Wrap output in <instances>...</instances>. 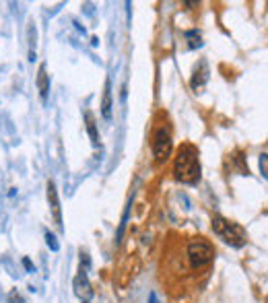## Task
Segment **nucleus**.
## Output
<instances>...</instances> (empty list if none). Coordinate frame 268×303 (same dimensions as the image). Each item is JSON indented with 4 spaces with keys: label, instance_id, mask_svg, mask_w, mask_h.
<instances>
[{
    "label": "nucleus",
    "instance_id": "nucleus-11",
    "mask_svg": "<svg viewBox=\"0 0 268 303\" xmlns=\"http://www.w3.org/2000/svg\"><path fill=\"white\" fill-rule=\"evenodd\" d=\"M130 209H132V198L128 200L126 211H124V214H122V223H120V227H118V233H116V239H118V241L122 239V235H124V229H126V225H128V216H130Z\"/></svg>",
    "mask_w": 268,
    "mask_h": 303
},
{
    "label": "nucleus",
    "instance_id": "nucleus-3",
    "mask_svg": "<svg viewBox=\"0 0 268 303\" xmlns=\"http://www.w3.org/2000/svg\"><path fill=\"white\" fill-rule=\"evenodd\" d=\"M188 260H190V266L194 270H200V268L209 266L213 260H214V248L206 241L204 237H194L192 241L188 244Z\"/></svg>",
    "mask_w": 268,
    "mask_h": 303
},
{
    "label": "nucleus",
    "instance_id": "nucleus-10",
    "mask_svg": "<svg viewBox=\"0 0 268 303\" xmlns=\"http://www.w3.org/2000/svg\"><path fill=\"white\" fill-rule=\"evenodd\" d=\"M85 120H87V132L91 136L93 146H99V134H97V124H95V116L87 109L85 111Z\"/></svg>",
    "mask_w": 268,
    "mask_h": 303
},
{
    "label": "nucleus",
    "instance_id": "nucleus-15",
    "mask_svg": "<svg viewBox=\"0 0 268 303\" xmlns=\"http://www.w3.org/2000/svg\"><path fill=\"white\" fill-rule=\"evenodd\" d=\"M8 303H25V301H23V297L19 295V293L13 291L11 295H8Z\"/></svg>",
    "mask_w": 268,
    "mask_h": 303
},
{
    "label": "nucleus",
    "instance_id": "nucleus-18",
    "mask_svg": "<svg viewBox=\"0 0 268 303\" xmlns=\"http://www.w3.org/2000/svg\"><path fill=\"white\" fill-rule=\"evenodd\" d=\"M83 303H89V301H83Z\"/></svg>",
    "mask_w": 268,
    "mask_h": 303
},
{
    "label": "nucleus",
    "instance_id": "nucleus-1",
    "mask_svg": "<svg viewBox=\"0 0 268 303\" xmlns=\"http://www.w3.org/2000/svg\"><path fill=\"white\" fill-rule=\"evenodd\" d=\"M174 178L181 184H198L200 179V159H198V149L194 144H181L176 153L174 161Z\"/></svg>",
    "mask_w": 268,
    "mask_h": 303
},
{
    "label": "nucleus",
    "instance_id": "nucleus-14",
    "mask_svg": "<svg viewBox=\"0 0 268 303\" xmlns=\"http://www.w3.org/2000/svg\"><path fill=\"white\" fill-rule=\"evenodd\" d=\"M46 244L50 246V250H52V252H58V250H60V244H58V239H56V235H54V233H46Z\"/></svg>",
    "mask_w": 268,
    "mask_h": 303
},
{
    "label": "nucleus",
    "instance_id": "nucleus-17",
    "mask_svg": "<svg viewBox=\"0 0 268 303\" xmlns=\"http://www.w3.org/2000/svg\"><path fill=\"white\" fill-rule=\"evenodd\" d=\"M149 303H159V297H157V293H149Z\"/></svg>",
    "mask_w": 268,
    "mask_h": 303
},
{
    "label": "nucleus",
    "instance_id": "nucleus-4",
    "mask_svg": "<svg viewBox=\"0 0 268 303\" xmlns=\"http://www.w3.org/2000/svg\"><path fill=\"white\" fill-rule=\"evenodd\" d=\"M171 155V132L167 126H159L153 134V157L157 163H165Z\"/></svg>",
    "mask_w": 268,
    "mask_h": 303
},
{
    "label": "nucleus",
    "instance_id": "nucleus-7",
    "mask_svg": "<svg viewBox=\"0 0 268 303\" xmlns=\"http://www.w3.org/2000/svg\"><path fill=\"white\" fill-rule=\"evenodd\" d=\"M209 74H211V71H209V64H206V60H202V62H198L196 64V68H194V76H192V89L196 91V93H200L202 89H204V85H206V81H209Z\"/></svg>",
    "mask_w": 268,
    "mask_h": 303
},
{
    "label": "nucleus",
    "instance_id": "nucleus-5",
    "mask_svg": "<svg viewBox=\"0 0 268 303\" xmlns=\"http://www.w3.org/2000/svg\"><path fill=\"white\" fill-rule=\"evenodd\" d=\"M72 287H74L76 297H81L83 301H89V299L93 297V287H91V283H89V279H87V270H85L83 266H81L79 274L74 276Z\"/></svg>",
    "mask_w": 268,
    "mask_h": 303
},
{
    "label": "nucleus",
    "instance_id": "nucleus-13",
    "mask_svg": "<svg viewBox=\"0 0 268 303\" xmlns=\"http://www.w3.org/2000/svg\"><path fill=\"white\" fill-rule=\"evenodd\" d=\"M258 163H260V173H262V178L268 179V153H262L260 159H258Z\"/></svg>",
    "mask_w": 268,
    "mask_h": 303
},
{
    "label": "nucleus",
    "instance_id": "nucleus-9",
    "mask_svg": "<svg viewBox=\"0 0 268 303\" xmlns=\"http://www.w3.org/2000/svg\"><path fill=\"white\" fill-rule=\"evenodd\" d=\"M37 89L41 99H48V91H50V79H48V71H46V64L39 66V72H37Z\"/></svg>",
    "mask_w": 268,
    "mask_h": 303
},
{
    "label": "nucleus",
    "instance_id": "nucleus-2",
    "mask_svg": "<svg viewBox=\"0 0 268 303\" xmlns=\"http://www.w3.org/2000/svg\"><path fill=\"white\" fill-rule=\"evenodd\" d=\"M211 227L225 241V244H229L231 248H244L248 244L246 229L241 227L239 223H235V221H229V219H225V216H221V214H214L213 221H211Z\"/></svg>",
    "mask_w": 268,
    "mask_h": 303
},
{
    "label": "nucleus",
    "instance_id": "nucleus-8",
    "mask_svg": "<svg viewBox=\"0 0 268 303\" xmlns=\"http://www.w3.org/2000/svg\"><path fill=\"white\" fill-rule=\"evenodd\" d=\"M101 116L109 120L111 118V81H106V89H103V99H101Z\"/></svg>",
    "mask_w": 268,
    "mask_h": 303
},
{
    "label": "nucleus",
    "instance_id": "nucleus-6",
    "mask_svg": "<svg viewBox=\"0 0 268 303\" xmlns=\"http://www.w3.org/2000/svg\"><path fill=\"white\" fill-rule=\"evenodd\" d=\"M48 204H50V211L54 214V221L60 229H64V223H62V206H60V200H58V190H56V184L54 181H48Z\"/></svg>",
    "mask_w": 268,
    "mask_h": 303
},
{
    "label": "nucleus",
    "instance_id": "nucleus-12",
    "mask_svg": "<svg viewBox=\"0 0 268 303\" xmlns=\"http://www.w3.org/2000/svg\"><path fill=\"white\" fill-rule=\"evenodd\" d=\"M186 37L190 39V43H188V46L190 48H200L202 46V41H200V33H198V31H186Z\"/></svg>",
    "mask_w": 268,
    "mask_h": 303
},
{
    "label": "nucleus",
    "instance_id": "nucleus-16",
    "mask_svg": "<svg viewBox=\"0 0 268 303\" xmlns=\"http://www.w3.org/2000/svg\"><path fill=\"white\" fill-rule=\"evenodd\" d=\"M23 266L27 268V272H33V270H36V268H33V264H31V260H29V258H23Z\"/></svg>",
    "mask_w": 268,
    "mask_h": 303
}]
</instances>
